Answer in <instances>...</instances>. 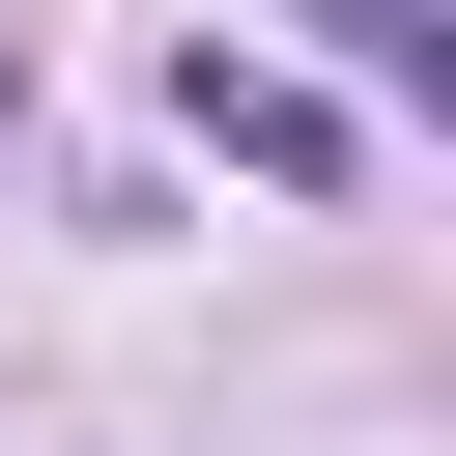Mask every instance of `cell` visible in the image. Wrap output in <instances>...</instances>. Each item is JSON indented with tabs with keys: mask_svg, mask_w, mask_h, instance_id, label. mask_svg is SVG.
Segmentation results:
<instances>
[{
	"mask_svg": "<svg viewBox=\"0 0 456 456\" xmlns=\"http://www.w3.org/2000/svg\"><path fill=\"white\" fill-rule=\"evenodd\" d=\"M171 114H200V142H228V171H285V200H314V171H342V86H285V57H228V28H200V57H171Z\"/></svg>",
	"mask_w": 456,
	"mask_h": 456,
	"instance_id": "1",
	"label": "cell"
},
{
	"mask_svg": "<svg viewBox=\"0 0 456 456\" xmlns=\"http://www.w3.org/2000/svg\"><path fill=\"white\" fill-rule=\"evenodd\" d=\"M314 28H342V86H399V114L456 86V0H314Z\"/></svg>",
	"mask_w": 456,
	"mask_h": 456,
	"instance_id": "2",
	"label": "cell"
}]
</instances>
